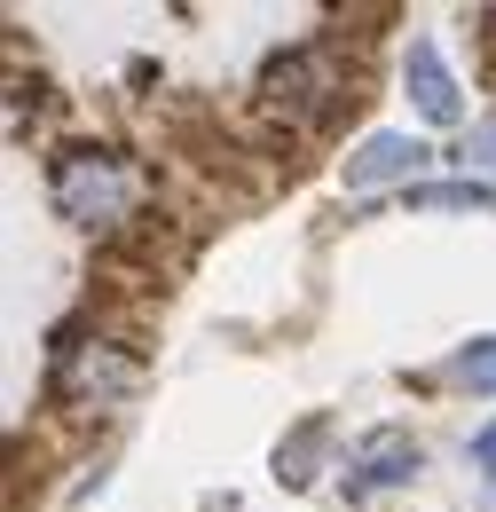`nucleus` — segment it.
<instances>
[{
  "instance_id": "nucleus-10",
  "label": "nucleus",
  "mask_w": 496,
  "mask_h": 512,
  "mask_svg": "<svg viewBox=\"0 0 496 512\" xmlns=\"http://www.w3.org/2000/svg\"><path fill=\"white\" fill-rule=\"evenodd\" d=\"M457 379L473 386V394H496V339H465L457 347Z\"/></svg>"
},
{
  "instance_id": "nucleus-8",
  "label": "nucleus",
  "mask_w": 496,
  "mask_h": 512,
  "mask_svg": "<svg viewBox=\"0 0 496 512\" xmlns=\"http://www.w3.org/2000/svg\"><path fill=\"white\" fill-rule=\"evenodd\" d=\"M323 442H331V418H308V426H292V434L276 442V481H284V489H308V481H315V457H323Z\"/></svg>"
},
{
  "instance_id": "nucleus-4",
  "label": "nucleus",
  "mask_w": 496,
  "mask_h": 512,
  "mask_svg": "<svg viewBox=\"0 0 496 512\" xmlns=\"http://www.w3.org/2000/svg\"><path fill=\"white\" fill-rule=\"evenodd\" d=\"M418 465H426V449L410 442L402 426H378L363 457H355V473H347V497H378V489H402V481H418Z\"/></svg>"
},
{
  "instance_id": "nucleus-11",
  "label": "nucleus",
  "mask_w": 496,
  "mask_h": 512,
  "mask_svg": "<svg viewBox=\"0 0 496 512\" xmlns=\"http://www.w3.org/2000/svg\"><path fill=\"white\" fill-rule=\"evenodd\" d=\"M449 158H457V166H481V174H496V127H473L457 150H449Z\"/></svg>"
},
{
  "instance_id": "nucleus-2",
  "label": "nucleus",
  "mask_w": 496,
  "mask_h": 512,
  "mask_svg": "<svg viewBox=\"0 0 496 512\" xmlns=\"http://www.w3.org/2000/svg\"><path fill=\"white\" fill-rule=\"evenodd\" d=\"M142 197H150V174L126 150H111V142H71V150H56V166H48V205H56L63 221L95 229L103 245L126 237L134 221H150Z\"/></svg>"
},
{
  "instance_id": "nucleus-12",
  "label": "nucleus",
  "mask_w": 496,
  "mask_h": 512,
  "mask_svg": "<svg viewBox=\"0 0 496 512\" xmlns=\"http://www.w3.org/2000/svg\"><path fill=\"white\" fill-rule=\"evenodd\" d=\"M473 465H489V473H496V426H481V434H473Z\"/></svg>"
},
{
  "instance_id": "nucleus-1",
  "label": "nucleus",
  "mask_w": 496,
  "mask_h": 512,
  "mask_svg": "<svg viewBox=\"0 0 496 512\" xmlns=\"http://www.w3.org/2000/svg\"><path fill=\"white\" fill-rule=\"evenodd\" d=\"M355 103H363V87H355L347 56H339V40H308V48H284V56L260 64V119L284 142L355 119Z\"/></svg>"
},
{
  "instance_id": "nucleus-9",
  "label": "nucleus",
  "mask_w": 496,
  "mask_h": 512,
  "mask_svg": "<svg viewBox=\"0 0 496 512\" xmlns=\"http://www.w3.org/2000/svg\"><path fill=\"white\" fill-rule=\"evenodd\" d=\"M24 119H32V127L48 119V87L24 79V71H8V134H16V142H24Z\"/></svg>"
},
{
  "instance_id": "nucleus-13",
  "label": "nucleus",
  "mask_w": 496,
  "mask_h": 512,
  "mask_svg": "<svg viewBox=\"0 0 496 512\" xmlns=\"http://www.w3.org/2000/svg\"><path fill=\"white\" fill-rule=\"evenodd\" d=\"M473 24H481V40H489V48H496V8H481V16H473Z\"/></svg>"
},
{
  "instance_id": "nucleus-7",
  "label": "nucleus",
  "mask_w": 496,
  "mask_h": 512,
  "mask_svg": "<svg viewBox=\"0 0 496 512\" xmlns=\"http://www.w3.org/2000/svg\"><path fill=\"white\" fill-rule=\"evenodd\" d=\"M410 213H496V182H418L402 190Z\"/></svg>"
},
{
  "instance_id": "nucleus-6",
  "label": "nucleus",
  "mask_w": 496,
  "mask_h": 512,
  "mask_svg": "<svg viewBox=\"0 0 496 512\" xmlns=\"http://www.w3.org/2000/svg\"><path fill=\"white\" fill-rule=\"evenodd\" d=\"M402 87H410V103H418V119H434V127H457V79L441 64L434 40H410V56H402Z\"/></svg>"
},
{
  "instance_id": "nucleus-3",
  "label": "nucleus",
  "mask_w": 496,
  "mask_h": 512,
  "mask_svg": "<svg viewBox=\"0 0 496 512\" xmlns=\"http://www.w3.org/2000/svg\"><path fill=\"white\" fill-rule=\"evenodd\" d=\"M142 386V355H134V339L119 331H63L56 339V363H48V402H56L63 418H111L126 394Z\"/></svg>"
},
{
  "instance_id": "nucleus-5",
  "label": "nucleus",
  "mask_w": 496,
  "mask_h": 512,
  "mask_svg": "<svg viewBox=\"0 0 496 512\" xmlns=\"http://www.w3.org/2000/svg\"><path fill=\"white\" fill-rule=\"evenodd\" d=\"M434 150L418 142V134H371L363 150H347V190H378V182H402V190H418V166H426Z\"/></svg>"
}]
</instances>
